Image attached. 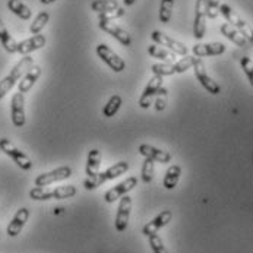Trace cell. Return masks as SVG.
Segmentation results:
<instances>
[{"label": "cell", "instance_id": "1", "mask_svg": "<svg viewBox=\"0 0 253 253\" xmlns=\"http://www.w3.org/2000/svg\"><path fill=\"white\" fill-rule=\"evenodd\" d=\"M34 65V59L31 56H24L9 72L7 76H4L0 81V100L6 97V94L22 79V76L30 71V68Z\"/></svg>", "mask_w": 253, "mask_h": 253}, {"label": "cell", "instance_id": "2", "mask_svg": "<svg viewBox=\"0 0 253 253\" xmlns=\"http://www.w3.org/2000/svg\"><path fill=\"white\" fill-rule=\"evenodd\" d=\"M127 170H129V163H126V161H119V163H116L114 166L109 167L106 171L98 173V174L94 176V177H86V179L84 180V186H85L86 190H94V189L100 187L103 183L113 180V179L120 177L122 174L127 173Z\"/></svg>", "mask_w": 253, "mask_h": 253}, {"label": "cell", "instance_id": "3", "mask_svg": "<svg viewBox=\"0 0 253 253\" xmlns=\"http://www.w3.org/2000/svg\"><path fill=\"white\" fill-rule=\"evenodd\" d=\"M0 149H1L3 154H6L24 171H28V170L33 169L31 158L24 151H21L19 148H16V145L13 144V142H10L7 138H0Z\"/></svg>", "mask_w": 253, "mask_h": 253}, {"label": "cell", "instance_id": "4", "mask_svg": "<svg viewBox=\"0 0 253 253\" xmlns=\"http://www.w3.org/2000/svg\"><path fill=\"white\" fill-rule=\"evenodd\" d=\"M219 13L225 18V21H227L230 25H233L236 30H239V33L245 37L249 42H252L253 44V28L245 21V19H242V18L239 16V13H237L236 10H233L231 6H228V4H221V6H219Z\"/></svg>", "mask_w": 253, "mask_h": 253}, {"label": "cell", "instance_id": "5", "mask_svg": "<svg viewBox=\"0 0 253 253\" xmlns=\"http://www.w3.org/2000/svg\"><path fill=\"white\" fill-rule=\"evenodd\" d=\"M95 51H97V56H98L106 65H109L110 69H111L113 72L120 73L126 69L125 60H123L116 51H113L107 44H104V42L98 44Z\"/></svg>", "mask_w": 253, "mask_h": 253}, {"label": "cell", "instance_id": "6", "mask_svg": "<svg viewBox=\"0 0 253 253\" xmlns=\"http://www.w3.org/2000/svg\"><path fill=\"white\" fill-rule=\"evenodd\" d=\"M72 176V169L69 166H62L59 169H54L48 173H42L40 176H37L36 179V186L38 187H47L53 183H57V181L66 180Z\"/></svg>", "mask_w": 253, "mask_h": 253}, {"label": "cell", "instance_id": "7", "mask_svg": "<svg viewBox=\"0 0 253 253\" xmlns=\"http://www.w3.org/2000/svg\"><path fill=\"white\" fill-rule=\"evenodd\" d=\"M161 86H164V85H163V76L154 75V76L149 79L148 85L145 86L144 92H142L141 97H139V107H141V109L146 110L151 107V104L154 103V100H155L158 91L161 89Z\"/></svg>", "mask_w": 253, "mask_h": 253}, {"label": "cell", "instance_id": "8", "mask_svg": "<svg viewBox=\"0 0 253 253\" xmlns=\"http://www.w3.org/2000/svg\"><path fill=\"white\" fill-rule=\"evenodd\" d=\"M10 117L16 127H22L27 122L25 116V97L21 92H15L10 100Z\"/></svg>", "mask_w": 253, "mask_h": 253}, {"label": "cell", "instance_id": "9", "mask_svg": "<svg viewBox=\"0 0 253 253\" xmlns=\"http://www.w3.org/2000/svg\"><path fill=\"white\" fill-rule=\"evenodd\" d=\"M130 211H132V198L129 195H125L120 198L117 214H116V221H114V227L119 233H123L127 228Z\"/></svg>", "mask_w": 253, "mask_h": 253}, {"label": "cell", "instance_id": "10", "mask_svg": "<svg viewBox=\"0 0 253 253\" xmlns=\"http://www.w3.org/2000/svg\"><path fill=\"white\" fill-rule=\"evenodd\" d=\"M207 31V0H196L195 4V21H193V37L202 40Z\"/></svg>", "mask_w": 253, "mask_h": 253}, {"label": "cell", "instance_id": "11", "mask_svg": "<svg viewBox=\"0 0 253 253\" xmlns=\"http://www.w3.org/2000/svg\"><path fill=\"white\" fill-rule=\"evenodd\" d=\"M151 38H152L154 42H157L160 45H164L166 48H169L170 51H173V53H176L179 56H187L189 50H187V47L183 42L171 38V37H169L167 34L161 33V31H154L151 34Z\"/></svg>", "mask_w": 253, "mask_h": 253}, {"label": "cell", "instance_id": "12", "mask_svg": "<svg viewBox=\"0 0 253 253\" xmlns=\"http://www.w3.org/2000/svg\"><path fill=\"white\" fill-rule=\"evenodd\" d=\"M193 71H195V76H196V79L199 81V84H201L210 94L218 95V94L221 92V86H219L217 82L207 73V71H205V65H204V62H202L201 59L195 63Z\"/></svg>", "mask_w": 253, "mask_h": 253}, {"label": "cell", "instance_id": "13", "mask_svg": "<svg viewBox=\"0 0 253 253\" xmlns=\"http://www.w3.org/2000/svg\"><path fill=\"white\" fill-rule=\"evenodd\" d=\"M136 186H138V179L136 177H127L126 180H123L122 183H119L117 186H114L110 190H107L106 195H104V201L107 204H113L117 199H120L122 196L127 195L130 190H133Z\"/></svg>", "mask_w": 253, "mask_h": 253}, {"label": "cell", "instance_id": "14", "mask_svg": "<svg viewBox=\"0 0 253 253\" xmlns=\"http://www.w3.org/2000/svg\"><path fill=\"white\" fill-rule=\"evenodd\" d=\"M173 219V212L170 210H164L163 212H160L157 217L154 218L152 221H149L148 224H145L142 228V234L149 237L152 234H157L163 227H166L170 221Z\"/></svg>", "mask_w": 253, "mask_h": 253}, {"label": "cell", "instance_id": "15", "mask_svg": "<svg viewBox=\"0 0 253 253\" xmlns=\"http://www.w3.org/2000/svg\"><path fill=\"white\" fill-rule=\"evenodd\" d=\"M139 154L145 157V158H151L157 163H161V164H167L171 161L173 155L169 152V151H164V149H160V148H155L149 144H142L139 145Z\"/></svg>", "mask_w": 253, "mask_h": 253}, {"label": "cell", "instance_id": "16", "mask_svg": "<svg viewBox=\"0 0 253 253\" xmlns=\"http://www.w3.org/2000/svg\"><path fill=\"white\" fill-rule=\"evenodd\" d=\"M28 218H30V210H28V208H21V210H18L16 214L12 218V221L9 222L7 228H6L7 236H9V237H16V236L22 231V228L25 227Z\"/></svg>", "mask_w": 253, "mask_h": 253}, {"label": "cell", "instance_id": "17", "mask_svg": "<svg viewBox=\"0 0 253 253\" xmlns=\"http://www.w3.org/2000/svg\"><path fill=\"white\" fill-rule=\"evenodd\" d=\"M98 25H100V28H101L103 31H106L107 34H110L111 37H114L122 45L129 47V45L132 44V38L129 36V33H127L126 30H123L122 27L116 25L114 22H100Z\"/></svg>", "mask_w": 253, "mask_h": 253}, {"label": "cell", "instance_id": "18", "mask_svg": "<svg viewBox=\"0 0 253 253\" xmlns=\"http://www.w3.org/2000/svg\"><path fill=\"white\" fill-rule=\"evenodd\" d=\"M47 40L42 34H37V36H33L31 38H27L21 42H18V53L22 54V56H28L30 53L36 51V50H40L45 45Z\"/></svg>", "mask_w": 253, "mask_h": 253}, {"label": "cell", "instance_id": "19", "mask_svg": "<svg viewBox=\"0 0 253 253\" xmlns=\"http://www.w3.org/2000/svg\"><path fill=\"white\" fill-rule=\"evenodd\" d=\"M193 56L196 57H207V56H219L225 51V45L222 42H205L196 44L192 48Z\"/></svg>", "mask_w": 253, "mask_h": 253}, {"label": "cell", "instance_id": "20", "mask_svg": "<svg viewBox=\"0 0 253 253\" xmlns=\"http://www.w3.org/2000/svg\"><path fill=\"white\" fill-rule=\"evenodd\" d=\"M40 76H41V68L38 65H33L30 68V71L25 73L22 76V79L19 81V84H18V92H21V94L28 92L36 85V82L38 81Z\"/></svg>", "mask_w": 253, "mask_h": 253}, {"label": "cell", "instance_id": "21", "mask_svg": "<svg viewBox=\"0 0 253 253\" xmlns=\"http://www.w3.org/2000/svg\"><path fill=\"white\" fill-rule=\"evenodd\" d=\"M100 167H101V152L97 148H92L88 152V158H86V167H85V173L86 177H94L100 173Z\"/></svg>", "mask_w": 253, "mask_h": 253}, {"label": "cell", "instance_id": "22", "mask_svg": "<svg viewBox=\"0 0 253 253\" xmlns=\"http://www.w3.org/2000/svg\"><path fill=\"white\" fill-rule=\"evenodd\" d=\"M148 54L154 59L163 60V63H173L176 60V53L170 51L166 47H160L157 44H152L148 47ZM176 63V62H174Z\"/></svg>", "mask_w": 253, "mask_h": 253}, {"label": "cell", "instance_id": "23", "mask_svg": "<svg viewBox=\"0 0 253 253\" xmlns=\"http://www.w3.org/2000/svg\"><path fill=\"white\" fill-rule=\"evenodd\" d=\"M219 31H221L222 36L225 37V38H228V40H230L231 42H234L236 45H239V47L248 45V40L239 33V30H236V28H234L233 25H230L228 22L222 24L221 28H219Z\"/></svg>", "mask_w": 253, "mask_h": 253}, {"label": "cell", "instance_id": "24", "mask_svg": "<svg viewBox=\"0 0 253 253\" xmlns=\"http://www.w3.org/2000/svg\"><path fill=\"white\" fill-rule=\"evenodd\" d=\"M7 9L24 21H28L33 16V10L21 0H7Z\"/></svg>", "mask_w": 253, "mask_h": 253}, {"label": "cell", "instance_id": "25", "mask_svg": "<svg viewBox=\"0 0 253 253\" xmlns=\"http://www.w3.org/2000/svg\"><path fill=\"white\" fill-rule=\"evenodd\" d=\"M181 176V167L179 164H173L169 167V170L166 171L164 180H163V186L169 190L174 189L177 186V183L180 180Z\"/></svg>", "mask_w": 253, "mask_h": 253}, {"label": "cell", "instance_id": "26", "mask_svg": "<svg viewBox=\"0 0 253 253\" xmlns=\"http://www.w3.org/2000/svg\"><path fill=\"white\" fill-rule=\"evenodd\" d=\"M0 42L4 47V50L10 54L18 53V42L13 37L9 34L7 28L4 27V24L0 21Z\"/></svg>", "mask_w": 253, "mask_h": 253}, {"label": "cell", "instance_id": "27", "mask_svg": "<svg viewBox=\"0 0 253 253\" xmlns=\"http://www.w3.org/2000/svg\"><path fill=\"white\" fill-rule=\"evenodd\" d=\"M122 103H123V100H122V97L120 95H111L110 97V100L107 101V104L104 106V109H103V116L104 117H113V116H116V113L120 110L122 107Z\"/></svg>", "mask_w": 253, "mask_h": 253}, {"label": "cell", "instance_id": "28", "mask_svg": "<svg viewBox=\"0 0 253 253\" xmlns=\"http://www.w3.org/2000/svg\"><path fill=\"white\" fill-rule=\"evenodd\" d=\"M173 7H174V0H161L160 4V21L163 24H169L171 16H173Z\"/></svg>", "mask_w": 253, "mask_h": 253}, {"label": "cell", "instance_id": "29", "mask_svg": "<svg viewBox=\"0 0 253 253\" xmlns=\"http://www.w3.org/2000/svg\"><path fill=\"white\" fill-rule=\"evenodd\" d=\"M76 187L73 184H68V186H59L56 189H53V199H68V198H73L76 195Z\"/></svg>", "mask_w": 253, "mask_h": 253}, {"label": "cell", "instance_id": "30", "mask_svg": "<svg viewBox=\"0 0 253 253\" xmlns=\"http://www.w3.org/2000/svg\"><path fill=\"white\" fill-rule=\"evenodd\" d=\"M201 57H196V56H184L183 59L177 60L174 63V71L176 73H184L186 71H189L190 68L195 66V63L199 60Z\"/></svg>", "mask_w": 253, "mask_h": 253}, {"label": "cell", "instance_id": "31", "mask_svg": "<svg viewBox=\"0 0 253 253\" xmlns=\"http://www.w3.org/2000/svg\"><path fill=\"white\" fill-rule=\"evenodd\" d=\"M154 174H155V161L151 158H145L144 164H142V170H141V177L144 183H151L154 180Z\"/></svg>", "mask_w": 253, "mask_h": 253}, {"label": "cell", "instance_id": "32", "mask_svg": "<svg viewBox=\"0 0 253 253\" xmlns=\"http://www.w3.org/2000/svg\"><path fill=\"white\" fill-rule=\"evenodd\" d=\"M48 19H50V15H48L47 12H40L36 16L34 22H33L31 27H30V33H31V34H36V36L37 34H40L41 30L47 25Z\"/></svg>", "mask_w": 253, "mask_h": 253}, {"label": "cell", "instance_id": "33", "mask_svg": "<svg viewBox=\"0 0 253 253\" xmlns=\"http://www.w3.org/2000/svg\"><path fill=\"white\" fill-rule=\"evenodd\" d=\"M119 7V3L117 0H94L91 3V9L101 13V12H107V10H113V9H117Z\"/></svg>", "mask_w": 253, "mask_h": 253}, {"label": "cell", "instance_id": "34", "mask_svg": "<svg viewBox=\"0 0 253 253\" xmlns=\"http://www.w3.org/2000/svg\"><path fill=\"white\" fill-rule=\"evenodd\" d=\"M30 198L33 201H48V199H53V189L36 186L34 189L30 190Z\"/></svg>", "mask_w": 253, "mask_h": 253}, {"label": "cell", "instance_id": "35", "mask_svg": "<svg viewBox=\"0 0 253 253\" xmlns=\"http://www.w3.org/2000/svg\"><path fill=\"white\" fill-rule=\"evenodd\" d=\"M167 104H169V89L166 86H161V89L158 91V94L154 100V107L160 113V111H164L167 109Z\"/></svg>", "mask_w": 253, "mask_h": 253}, {"label": "cell", "instance_id": "36", "mask_svg": "<svg viewBox=\"0 0 253 253\" xmlns=\"http://www.w3.org/2000/svg\"><path fill=\"white\" fill-rule=\"evenodd\" d=\"M151 71L154 75L157 76H170L173 73H176L174 71V63H155L151 66Z\"/></svg>", "mask_w": 253, "mask_h": 253}, {"label": "cell", "instance_id": "37", "mask_svg": "<svg viewBox=\"0 0 253 253\" xmlns=\"http://www.w3.org/2000/svg\"><path fill=\"white\" fill-rule=\"evenodd\" d=\"M125 13H126V10H125L123 7L119 6L117 9H113V10H107V12L98 13V19H100V22H111V21H114V19H117V18L125 16Z\"/></svg>", "mask_w": 253, "mask_h": 253}, {"label": "cell", "instance_id": "38", "mask_svg": "<svg viewBox=\"0 0 253 253\" xmlns=\"http://www.w3.org/2000/svg\"><path fill=\"white\" fill-rule=\"evenodd\" d=\"M149 246L154 253H169V249L166 248V245L163 243V239L158 234H152L148 237Z\"/></svg>", "mask_w": 253, "mask_h": 253}, {"label": "cell", "instance_id": "39", "mask_svg": "<svg viewBox=\"0 0 253 253\" xmlns=\"http://www.w3.org/2000/svg\"><path fill=\"white\" fill-rule=\"evenodd\" d=\"M219 1L221 0H207V16L210 19H215L219 15Z\"/></svg>", "mask_w": 253, "mask_h": 253}, {"label": "cell", "instance_id": "40", "mask_svg": "<svg viewBox=\"0 0 253 253\" xmlns=\"http://www.w3.org/2000/svg\"><path fill=\"white\" fill-rule=\"evenodd\" d=\"M240 65H242V69H243L245 75L248 76L251 85L253 86V62L249 57H242L240 59Z\"/></svg>", "mask_w": 253, "mask_h": 253}, {"label": "cell", "instance_id": "41", "mask_svg": "<svg viewBox=\"0 0 253 253\" xmlns=\"http://www.w3.org/2000/svg\"><path fill=\"white\" fill-rule=\"evenodd\" d=\"M135 1H136V0H123V3H125L126 6H132Z\"/></svg>", "mask_w": 253, "mask_h": 253}, {"label": "cell", "instance_id": "42", "mask_svg": "<svg viewBox=\"0 0 253 253\" xmlns=\"http://www.w3.org/2000/svg\"><path fill=\"white\" fill-rule=\"evenodd\" d=\"M42 4H50V3H53V1H56V0H40Z\"/></svg>", "mask_w": 253, "mask_h": 253}, {"label": "cell", "instance_id": "43", "mask_svg": "<svg viewBox=\"0 0 253 253\" xmlns=\"http://www.w3.org/2000/svg\"><path fill=\"white\" fill-rule=\"evenodd\" d=\"M0 152H1V149H0Z\"/></svg>", "mask_w": 253, "mask_h": 253}]
</instances>
